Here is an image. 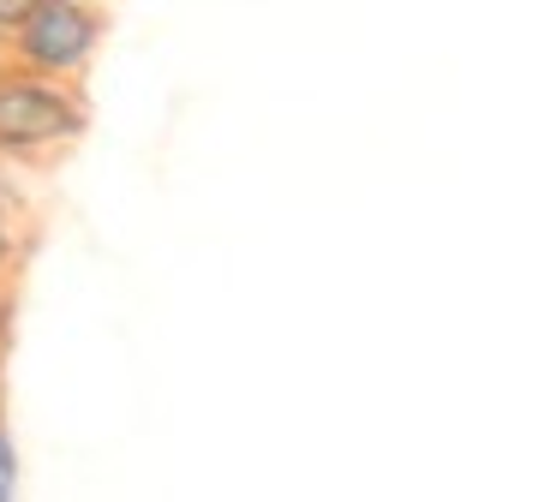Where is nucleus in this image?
<instances>
[{"label":"nucleus","instance_id":"nucleus-1","mask_svg":"<svg viewBox=\"0 0 556 502\" xmlns=\"http://www.w3.org/2000/svg\"><path fill=\"white\" fill-rule=\"evenodd\" d=\"M85 131V102L61 78L0 72V155H30Z\"/></svg>","mask_w":556,"mask_h":502},{"label":"nucleus","instance_id":"nucleus-2","mask_svg":"<svg viewBox=\"0 0 556 502\" xmlns=\"http://www.w3.org/2000/svg\"><path fill=\"white\" fill-rule=\"evenodd\" d=\"M102 42V12L85 7V0H37L30 18L7 36V54L18 60L37 78H73V72L90 66Z\"/></svg>","mask_w":556,"mask_h":502},{"label":"nucleus","instance_id":"nucleus-3","mask_svg":"<svg viewBox=\"0 0 556 502\" xmlns=\"http://www.w3.org/2000/svg\"><path fill=\"white\" fill-rule=\"evenodd\" d=\"M18 478H25L18 442H13V430H7V418H0V502H18Z\"/></svg>","mask_w":556,"mask_h":502},{"label":"nucleus","instance_id":"nucleus-4","mask_svg":"<svg viewBox=\"0 0 556 502\" xmlns=\"http://www.w3.org/2000/svg\"><path fill=\"white\" fill-rule=\"evenodd\" d=\"M30 7H37V0H0V36H13L18 24L30 18Z\"/></svg>","mask_w":556,"mask_h":502},{"label":"nucleus","instance_id":"nucleus-5","mask_svg":"<svg viewBox=\"0 0 556 502\" xmlns=\"http://www.w3.org/2000/svg\"><path fill=\"white\" fill-rule=\"evenodd\" d=\"M13 251H18V239H13V210L0 203V275H7V263H13Z\"/></svg>","mask_w":556,"mask_h":502},{"label":"nucleus","instance_id":"nucleus-6","mask_svg":"<svg viewBox=\"0 0 556 502\" xmlns=\"http://www.w3.org/2000/svg\"><path fill=\"white\" fill-rule=\"evenodd\" d=\"M0 335H7V293H0Z\"/></svg>","mask_w":556,"mask_h":502},{"label":"nucleus","instance_id":"nucleus-7","mask_svg":"<svg viewBox=\"0 0 556 502\" xmlns=\"http://www.w3.org/2000/svg\"><path fill=\"white\" fill-rule=\"evenodd\" d=\"M0 72H7V36H0Z\"/></svg>","mask_w":556,"mask_h":502}]
</instances>
